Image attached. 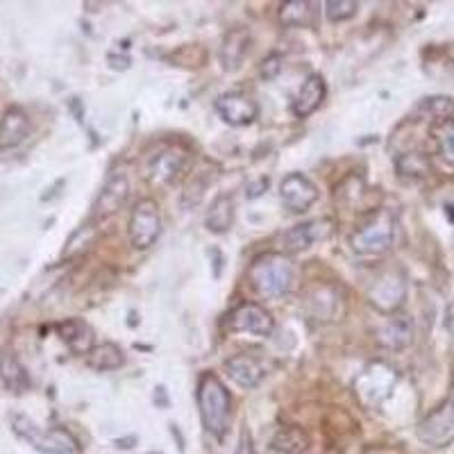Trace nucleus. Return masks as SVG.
<instances>
[{
  "label": "nucleus",
  "mask_w": 454,
  "mask_h": 454,
  "mask_svg": "<svg viewBox=\"0 0 454 454\" xmlns=\"http://www.w3.org/2000/svg\"><path fill=\"white\" fill-rule=\"evenodd\" d=\"M309 436L302 427L298 425H289V427H282L275 432V436L270 439L269 454H305L309 450Z\"/></svg>",
  "instance_id": "20"
},
{
  "label": "nucleus",
  "mask_w": 454,
  "mask_h": 454,
  "mask_svg": "<svg viewBox=\"0 0 454 454\" xmlns=\"http://www.w3.org/2000/svg\"><path fill=\"white\" fill-rule=\"evenodd\" d=\"M325 96H327L325 78H323L320 73H311L309 78L302 82V87H300L298 96H295L294 114L298 116V119H307V116H311V114L323 105Z\"/></svg>",
  "instance_id": "17"
},
{
  "label": "nucleus",
  "mask_w": 454,
  "mask_h": 454,
  "mask_svg": "<svg viewBox=\"0 0 454 454\" xmlns=\"http://www.w3.org/2000/svg\"><path fill=\"white\" fill-rule=\"evenodd\" d=\"M192 164V153L182 145H168L160 150L153 160L148 161V180L150 184L164 186L176 182Z\"/></svg>",
  "instance_id": "8"
},
{
  "label": "nucleus",
  "mask_w": 454,
  "mask_h": 454,
  "mask_svg": "<svg viewBox=\"0 0 454 454\" xmlns=\"http://www.w3.org/2000/svg\"><path fill=\"white\" fill-rule=\"evenodd\" d=\"M216 173H214L212 166H205V168H198L189 182L184 184V192H182V207L184 209H193V207L200 205V200L205 198L207 189L214 182Z\"/></svg>",
  "instance_id": "26"
},
{
  "label": "nucleus",
  "mask_w": 454,
  "mask_h": 454,
  "mask_svg": "<svg viewBox=\"0 0 454 454\" xmlns=\"http://www.w3.org/2000/svg\"><path fill=\"white\" fill-rule=\"evenodd\" d=\"M407 300V279L397 270L380 275L371 289H368V302L375 307L380 314L393 316Z\"/></svg>",
  "instance_id": "7"
},
{
  "label": "nucleus",
  "mask_w": 454,
  "mask_h": 454,
  "mask_svg": "<svg viewBox=\"0 0 454 454\" xmlns=\"http://www.w3.org/2000/svg\"><path fill=\"white\" fill-rule=\"evenodd\" d=\"M129 196V182L123 173H114L107 182H105L103 192L98 193L96 202H93V221H105V218L114 216L121 207L125 205Z\"/></svg>",
  "instance_id": "14"
},
{
  "label": "nucleus",
  "mask_w": 454,
  "mask_h": 454,
  "mask_svg": "<svg viewBox=\"0 0 454 454\" xmlns=\"http://www.w3.org/2000/svg\"><path fill=\"white\" fill-rule=\"evenodd\" d=\"M237 454H254V445H253V436L246 427L241 429V436H239V448Z\"/></svg>",
  "instance_id": "32"
},
{
  "label": "nucleus",
  "mask_w": 454,
  "mask_h": 454,
  "mask_svg": "<svg viewBox=\"0 0 454 454\" xmlns=\"http://www.w3.org/2000/svg\"><path fill=\"white\" fill-rule=\"evenodd\" d=\"M397 176L409 177V180H423L432 170V161L425 153H404L395 160Z\"/></svg>",
  "instance_id": "27"
},
{
  "label": "nucleus",
  "mask_w": 454,
  "mask_h": 454,
  "mask_svg": "<svg viewBox=\"0 0 454 454\" xmlns=\"http://www.w3.org/2000/svg\"><path fill=\"white\" fill-rule=\"evenodd\" d=\"M214 107H216L218 116H221L227 125H234V128H243V125L254 123L259 116V105L250 98L248 93L243 91L223 93V96L216 98Z\"/></svg>",
  "instance_id": "12"
},
{
  "label": "nucleus",
  "mask_w": 454,
  "mask_h": 454,
  "mask_svg": "<svg viewBox=\"0 0 454 454\" xmlns=\"http://www.w3.org/2000/svg\"><path fill=\"white\" fill-rule=\"evenodd\" d=\"M225 371L230 375V380L237 387L246 388V391L259 387L263 377H266V366H263L262 359H257L254 355H248V352L230 356L225 362Z\"/></svg>",
  "instance_id": "15"
},
{
  "label": "nucleus",
  "mask_w": 454,
  "mask_h": 454,
  "mask_svg": "<svg viewBox=\"0 0 454 454\" xmlns=\"http://www.w3.org/2000/svg\"><path fill=\"white\" fill-rule=\"evenodd\" d=\"M227 327L232 332H246L254 336H270L275 330V318L270 311L263 309L257 302H241L227 316Z\"/></svg>",
  "instance_id": "9"
},
{
  "label": "nucleus",
  "mask_w": 454,
  "mask_h": 454,
  "mask_svg": "<svg viewBox=\"0 0 454 454\" xmlns=\"http://www.w3.org/2000/svg\"><path fill=\"white\" fill-rule=\"evenodd\" d=\"M323 7H325V16L332 23L348 21L359 12V3H355V0H327Z\"/></svg>",
  "instance_id": "29"
},
{
  "label": "nucleus",
  "mask_w": 454,
  "mask_h": 454,
  "mask_svg": "<svg viewBox=\"0 0 454 454\" xmlns=\"http://www.w3.org/2000/svg\"><path fill=\"white\" fill-rule=\"evenodd\" d=\"M30 116L21 107H10L0 119V150L21 145L30 137Z\"/></svg>",
  "instance_id": "16"
},
{
  "label": "nucleus",
  "mask_w": 454,
  "mask_h": 454,
  "mask_svg": "<svg viewBox=\"0 0 454 454\" xmlns=\"http://www.w3.org/2000/svg\"><path fill=\"white\" fill-rule=\"evenodd\" d=\"M425 109H429L436 121H443V119H452V112H454V103L445 96H436V98H425L423 103Z\"/></svg>",
  "instance_id": "30"
},
{
  "label": "nucleus",
  "mask_w": 454,
  "mask_h": 454,
  "mask_svg": "<svg viewBox=\"0 0 454 454\" xmlns=\"http://www.w3.org/2000/svg\"><path fill=\"white\" fill-rule=\"evenodd\" d=\"M395 241V218L387 209H377L366 223L356 227L350 237V246L362 257H382Z\"/></svg>",
  "instance_id": "3"
},
{
  "label": "nucleus",
  "mask_w": 454,
  "mask_h": 454,
  "mask_svg": "<svg viewBox=\"0 0 454 454\" xmlns=\"http://www.w3.org/2000/svg\"><path fill=\"white\" fill-rule=\"evenodd\" d=\"M125 364L123 350L116 343H98L87 352V366L96 372L119 371Z\"/></svg>",
  "instance_id": "23"
},
{
  "label": "nucleus",
  "mask_w": 454,
  "mask_h": 454,
  "mask_svg": "<svg viewBox=\"0 0 454 454\" xmlns=\"http://www.w3.org/2000/svg\"><path fill=\"white\" fill-rule=\"evenodd\" d=\"M279 71H282V55H278V52L269 55L262 62V75L266 80H275L279 75Z\"/></svg>",
  "instance_id": "31"
},
{
  "label": "nucleus",
  "mask_w": 454,
  "mask_h": 454,
  "mask_svg": "<svg viewBox=\"0 0 454 454\" xmlns=\"http://www.w3.org/2000/svg\"><path fill=\"white\" fill-rule=\"evenodd\" d=\"M250 43H253V36L246 27H234L225 35L221 46V62L225 71H237L241 68L243 59L248 57Z\"/></svg>",
  "instance_id": "18"
},
{
  "label": "nucleus",
  "mask_w": 454,
  "mask_h": 454,
  "mask_svg": "<svg viewBox=\"0 0 454 454\" xmlns=\"http://www.w3.org/2000/svg\"><path fill=\"white\" fill-rule=\"evenodd\" d=\"M12 429H14L16 436H21L23 441H27V443L35 450H39V452L82 454L78 439L64 427L42 429L36 423H32L27 416H14V419H12Z\"/></svg>",
  "instance_id": "4"
},
{
  "label": "nucleus",
  "mask_w": 454,
  "mask_h": 454,
  "mask_svg": "<svg viewBox=\"0 0 454 454\" xmlns=\"http://www.w3.org/2000/svg\"><path fill=\"white\" fill-rule=\"evenodd\" d=\"M395 382H397L395 368H391L384 362H375L371 364L362 375L356 377L355 391L364 404L375 407V404L384 403V400L391 395Z\"/></svg>",
  "instance_id": "6"
},
{
  "label": "nucleus",
  "mask_w": 454,
  "mask_h": 454,
  "mask_svg": "<svg viewBox=\"0 0 454 454\" xmlns=\"http://www.w3.org/2000/svg\"><path fill=\"white\" fill-rule=\"evenodd\" d=\"M295 279L294 262L284 253H263L250 263L248 282L263 298H282L291 291Z\"/></svg>",
  "instance_id": "2"
},
{
  "label": "nucleus",
  "mask_w": 454,
  "mask_h": 454,
  "mask_svg": "<svg viewBox=\"0 0 454 454\" xmlns=\"http://www.w3.org/2000/svg\"><path fill=\"white\" fill-rule=\"evenodd\" d=\"M432 137L436 141L441 160L454 166V119L436 121V125L432 128Z\"/></svg>",
  "instance_id": "28"
},
{
  "label": "nucleus",
  "mask_w": 454,
  "mask_h": 454,
  "mask_svg": "<svg viewBox=\"0 0 454 454\" xmlns=\"http://www.w3.org/2000/svg\"><path fill=\"white\" fill-rule=\"evenodd\" d=\"M205 225L209 232L214 234H225L232 230L234 225V200L232 196H227V193H221L216 200L212 202L209 207V212H207Z\"/></svg>",
  "instance_id": "24"
},
{
  "label": "nucleus",
  "mask_w": 454,
  "mask_h": 454,
  "mask_svg": "<svg viewBox=\"0 0 454 454\" xmlns=\"http://www.w3.org/2000/svg\"><path fill=\"white\" fill-rule=\"evenodd\" d=\"M454 434V395L429 413L427 419L419 425V439L427 445H443L452 439Z\"/></svg>",
  "instance_id": "13"
},
{
  "label": "nucleus",
  "mask_w": 454,
  "mask_h": 454,
  "mask_svg": "<svg viewBox=\"0 0 454 454\" xmlns=\"http://www.w3.org/2000/svg\"><path fill=\"white\" fill-rule=\"evenodd\" d=\"M266 189H269V177H262L257 184H250L248 192H246V193H248V198H257V196H262Z\"/></svg>",
  "instance_id": "33"
},
{
  "label": "nucleus",
  "mask_w": 454,
  "mask_h": 454,
  "mask_svg": "<svg viewBox=\"0 0 454 454\" xmlns=\"http://www.w3.org/2000/svg\"><path fill=\"white\" fill-rule=\"evenodd\" d=\"M0 380H3V384L14 393L27 391L32 384L26 366L19 362V356H16L14 352H7V355H3V359H0Z\"/></svg>",
  "instance_id": "25"
},
{
  "label": "nucleus",
  "mask_w": 454,
  "mask_h": 454,
  "mask_svg": "<svg viewBox=\"0 0 454 454\" xmlns=\"http://www.w3.org/2000/svg\"><path fill=\"white\" fill-rule=\"evenodd\" d=\"M334 232V223L330 218H316V221H307L302 225L291 227L289 232H284L282 246L284 253H302V250L311 248L318 241H327Z\"/></svg>",
  "instance_id": "11"
},
{
  "label": "nucleus",
  "mask_w": 454,
  "mask_h": 454,
  "mask_svg": "<svg viewBox=\"0 0 454 454\" xmlns=\"http://www.w3.org/2000/svg\"><path fill=\"white\" fill-rule=\"evenodd\" d=\"M377 340L388 350H404V348L411 346L413 340V320L409 316L393 314L387 320V325L380 327Z\"/></svg>",
  "instance_id": "19"
},
{
  "label": "nucleus",
  "mask_w": 454,
  "mask_h": 454,
  "mask_svg": "<svg viewBox=\"0 0 454 454\" xmlns=\"http://www.w3.org/2000/svg\"><path fill=\"white\" fill-rule=\"evenodd\" d=\"M318 16V5L311 0H289L279 5V21L286 27H311Z\"/></svg>",
  "instance_id": "22"
},
{
  "label": "nucleus",
  "mask_w": 454,
  "mask_h": 454,
  "mask_svg": "<svg viewBox=\"0 0 454 454\" xmlns=\"http://www.w3.org/2000/svg\"><path fill=\"white\" fill-rule=\"evenodd\" d=\"M320 192L318 186L302 173H289L279 184V198L282 205L289 209L291 214L307 212L316 200H318Z\"/></svg>",
  "instance_id": "10"
},
{
  "label": "nucleus",
  "mask_w": 454,
  "mask_h": 454,
  "mask_svg": "<svg viewBox=\"0 0 454 454\" xmlns=\"http://www.w3.org/2000/svg\"><path fill=\"white\" fill-rule=\"evenodd\" d=\"M57 334L73 352H80V355H87L93 348V332L82 318L62 320L57 325Z\"/></svg>",
  "instance_id": "21"
},
{
  "label": "nucleus",
  "mask_w": 454,
  "mask_h": 454,
  "mask_svg": "<svg viewBox=\"0 0 454 454\" xmlns=\"http://www.w3.org/2000/svg\"><path fill=\"white\" fill-rule=\"evenodd\" d=\"M198 409H200L202 425L214 439L221 441L230 427V416H232V395L225 384L218 380L214 372H205L198 382L196 391Z\"/></svg>",
  "instance_id": "1"
},
{
  "label": "nucleus",
  "mask_w": 454,
  "mask_h": 454,
  "mask_svg": "<svg viewBox=\"0 0 454 454\" xmlns=\"http://www.w3.org/2000/svg\"><path fill=\"white\" fill-rule=\"evenodd\" d=\"M128 234L132 248L148 250L155 246L161 234V212L153 198L137 202L128 223Z\"/></svg>",
  "instance_id": "5"
}]
</instances>
